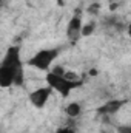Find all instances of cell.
Here are the masks:
<instances>
[{
  "instance_id": "1",
  "label": "cell",
  "mask_w": 131,
  "mask_h": 133,
  "mask_svg": "<svg viewBox=\"0 0 131 133\" xmlns=\"http://www.w3.org/2000/svg\"><path fill=\"white\" fill-rule=\"evenodd\" d=\"M45 81H46V84H48V87H49L51 90L59 91L63 98H66L74 88H77V87L82 85V82H71V81L66 79L65 76H57V74H54V73H51V71L46 73Z\"/></svg>"
},
{
  "instance_id": "2",
  "label": "cell",
  "mask_w": 131,
  "mask_h": 133,
  "mask_svg": "<svg viewBox=\"0 0 131 133\" xmlns=\"http://www.w3.org/2000/svg\"><path fill=\"white\" fill-rule=\"evenodd\" d=\"M57 56H59V50H56V48L40 50L28 61V65L37 68V70H42V71H48L53 65V62L57 59Z\"/></svg>"
},
{
  "instance_id": "3",
  "label": "cell",
  "mask_w": 131,
  "mask_h": 133,
  "mask_svg": "<svg viewBox=\"0 0 131 133\" xmlns=\"http://www.w3.org/2000/svg\"><path fill=\"white\" fill-rule=\"evenodd\" d=\"M51 93H53V90L49 87L37 88V90H34L33 93L30 95V102L33 104V107H35V108H43L48 104L49 98H51Z\"/></svg>"
},
{
  "instance_id": "4",
  "label": "cell",
  "mask_w": 131,
  "mask_h": 133,
  "mask_svg": "<svg viewBox=\"0 0 131 133\" xmlns=\"http://www.w3.org/2000/svg\"><path fill=\"white\" fill-rule=\"evenodd\" d=\"M16 71L0 64V88H9L14 85Z\"/></svg>"
},
{
  "instance_id": "5",
  "label": "cell",
  "mask_w": 131,
  "mask_h": 133,
  "mask_svg": "<svg viewBox=\"0 0 131 133\" xmlns=\"http://www.w3.org/2000/svg\"><path fill=\"white\" fill-rule=\"evenodd\" d=\"M125 104V101H110V102H106V104H103L102 107H99L97 111L99 113H102V115H114L116 111H119V108L122 107Z\"/></svg>"
},
{
  "instance_id": "6",
  "label": "cell",
  "mask_w": 131,
  "mask_h": 133,
  "mask_svg": "<svg viewBox=\"0 0 131 133\" xmlns=\"http://www.w3.org/2000/svg\"><path fill=\"white\" fill-rule=\"evenodd\" d=\"M80 28H82V19L77 17V16H74V17L69 20V23H68V36H69L71 39L79 37V36H80Z\"/></svg>"
},
{
  "instance_id": "7",
  "label": "cell",
  "mask_w": 131,
  "mask_h": 133,
  "mask_svg": "<svg viewBox=\"0 0 131 133\" xmlns=\"http://www.w3.org/2000/svg\"><path fill=\"white\" fill-rule=\"evenodd\" d=\"M80 111H82V107H80V104H77V102H71V104L66 105V115H68L69 118H77V116L80 115Z\"/></svg>"
},
{
  "instance_id": "8",
  "label": "cell",
  "mask_w": 131,
  "mask_h": 133,
  "mask_svg": "<svg viewBox=\"0 0 131 133\" xmlns=\"http://www.w3.org/2000/svg\"><path fill=\"white\" fill-rule=\"evenodd\" d=\"M94 30H96V23H94V22H90V23H86V25H82V28H80V36L88 37V36H91V34L94 33Z\"/></svg>"
},
{
  "instance_id": "9",
  "label": "cell",
  "mask_w": 131,
  "mask_h": 133,
  "mask_svg": "<svg viewBox=\"0 0 131 133\" xmlns=\"http://www.w3.org/2000/svg\"><path fill=\"white\" fill-rule=\"evenodd\" d=\"M51 73H54V74H57V76H63V74H65V70L60 65H56V66H53Z\"/></svg>"
},
{
  "instance_id": "10",
  "label": "cell",
  "mask_w": 131,
  "mask_h": 133,
  "mask_svg": "<svg viewBox=\"0 0 131 133\" xmlns=\"http://www.w3.org/2000/svg\"><path fill=\"white\" fill-rule=\"evenodd\" d=\"M56 133H74L72 129H60V130H57Z\"/></svg>"
},
{
  "instance_id": "11",
  "label": "cell",
  "mask_w": 131,
  "mask_h": 133,
  "mask_svg": "<svg viewBox=\"0 0 131 133\" xmlns=\"http://www.w3.org/2000/svg\"><path fill=\"white\" fill-rule=\"evenodd\" d=\"M119 133H131V129L130 127H120L119 129Z\"/></svg>"
},
{
  "instance_id": "12",
  "label": "cell",
  "mask_w": 131,
  "mask_h": 133,
  "mask_svg": "<svg viewBox=\"0 0 131 133\" xmlns=\"http://www.w3.org/2000/svg\"><path fill=\"white\" fill-rule=\"evenodd\" d=\"M96 74H97V70H94V68L90 70V76H96Z\"/></svg>"
},
{
  "instance_id": "13",
  "label": "cell",
  "mask_w": 131,
  "mask_h": 133,
  "mask_svg": "<svg viewBox=\"0 0 131 133\" xmlns=\"http://www.w3.org/2000/svg\"><path fill=\"white\" fill-rule=\"evenodd\" d=\"M100 133H108V132H100Z\"/></svg>"
}]
</instances>
